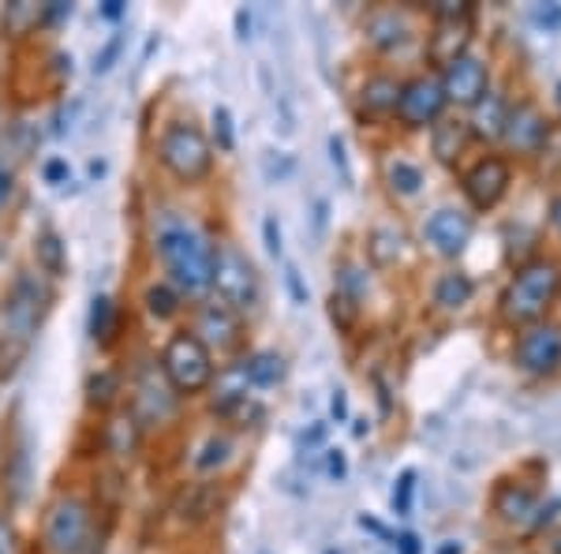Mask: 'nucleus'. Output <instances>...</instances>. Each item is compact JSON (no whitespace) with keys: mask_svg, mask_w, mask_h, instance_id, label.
Segmentation results:
<instances>
[{"mask_svg":"<svg viewBox=\"0 0 561 554\" xmlns=\"http://www.w3.org/2000/svg\"><path fill=\"white\" fill-rule=\"evenodd\" d=\"M53 307V285L31 270H20L4 296V326H0V383L20 371V363L38 338L45 315Z\"/></svg>","mask_w":561,"mask_h":554,"instance_id":"1","label":"nucleus"},{"mask_svg":"<svg viewBox=\"0 0 561 554\" xmlns=\"http://www.w3.org/2000/svg\"><path fill=\"white\" fill-rule=\"evenodd\" d=\"M214 251L217 244L198 225L169 222L158 233V259L180 296H203L214 285Z\"/></svg>","mask_w":561,"mask_h":554,"instance_id":"2","label":"nucleus"},{"mask_svg":"<svg viewBox=\"0 0 561 554\" xmlns=\"http://www.w3.org/2000/svg\"><path fill=\"white\" fill-rule=\"evenodd\" d=\"M558 293H561V267L554 259L524 262L502 293V319L513 326L536 323L547 315V307L554 304Z\"/></svg>","mask_w":561,"mask_h":554,"instance_id":"3","label":"nucleus"},{"mask_svg":"<svg viewBox=\"0 0 561 554\" xmlns=\"http://www.w3.org/2000/svg\"><path fill=\"white\" fill-rule=\"evenodd\" d=\"M158 158L161 166L173 172L184 184H198V180L210 177L214 169V147L206 139V132L192 121L169 124L165 135L158 139Z\"/></svg>","mask_w":561,"mask_h":554,"instance_id":"4","label":"nucleus"},{"mask_svg":"<svg viewBox=\"0 0 561 554\" xmlns=\"http://www.w3.org/2000/svg\"><path fill=\"white\" fill-rule=\"evenodd\" d=\"M158 368H161V375L169 378V386L187 397L203 394V389L214 383V352L206 349L192 330L173 333V338L165 341Z\"/></svg>","mask_w":561,"mask_h":554,"instance_id":"5","label":"nucleus"},{"mask_svg":"<svg viewBox=\"0 0 561 554\" xmlns=\"http://www.w3.org/2000/svg\"><path fill=\"white\" fill-rule=\"evenodd\" d=\"M94 535V510L79 495H57L45 510L42 543L53 554H87Z\"/></svg>","mask_w":561,"mask_h":554,"instance_id":"6","label":"nucleus"},{"mask_svg":"<svg viewBox=\"0 0 561 554\" xmlns=\"http://www.w3.org/2000/svg\"><path fill=\"white\" fill-rule=\"evenodd\" d=\"M214 293L217 304L232 307L237 315L251 312L262 296L259 274H255V262H251L237 244H217L214 251Z\"/></svg>","mask_w":561,"mask_h":554,"instance_id":"7","label":"nucleus"},{"mask_svg":"<svg viewBox=\"0 0 561 554\" xmlns=\"http://www.w3.org/2000/svg\"><path fill=\"white\" fill-rule=\"evenodd\" d=\"M446 94H442L438 76H415L401 83V98H397V116L404 128H434L446 113Z\"/></svg>","mask_w":561,"mask_h":554,"instance_id":"8","label":"nucleus"},{"mask_svg":"<svg viewBox=\"0 0 561 554\" xmlns=\"http://www.w3.org/2000/svg\"><path fill=\"white\" fill-rule=\"evenodd\" d=\"M176 389L169 386V378L161 375L158 363H147V368L135 375V397H131V412L135 420L142 427H153V423H165L176 416Z\"/></svg>","mask_w":561,"mask_h":554,"instance_id":"9","label":"nucleus"},{"mask_svg":"<svg viewBox=\"0 0 561 554\" xmlns=\"http://www.w3.org/2000/svg\"><path fill=\"white\" fill-rule=\"evenodd\" d=\"M520 371L528 375H554L561 368V326L554 323H536L520 333L517 352H513Z\"/></svg>","mask_w":561,"mask_h":554,"instance_id":"10","label":"nucleus"},{"mask_svg":"<svg viewBox=\"0 0 561 554\" xmlns=\"http://www.w3.org/2000/svg\"><path fill=\"white\" fill-rule=\"evenodd\" d=\"M550 121L542 116V109L536 102H517L505 109V124H502V139L510 150L517 154H542V147H547L550 139Z\"/></svg>","mask_w":561,"mask_h":554,"instance_id":"11","label":"nucleus"},{"mask_svg":"<svg viewBox=\"0 0 561 554\" xmlns=\"http://www.w3.org/2000/svg\"><path fill=\"white\" fill-rule=\"evenodd\" d=\"M195 338L206 344V349H217V352H237L243 344V319L232 307L225 304H203L195 315Z\"/></svg>","mask_w":561,"mask_h":554,"instance_id":"12","label":"nucleus"},{"mask_svg":"<svg viewBox=\"0 0 561 554\" xmlns=\"http://www.w3.org/2000/svg\"><path fill=\"white\" fill-rule=\"evenodd\" d=\"M438 79H442V94H446V102H457V105H476L479 98L486 94V87H491L486 65L483 60H476L472 53H460L457 60H449Z\"/></svg>","mask_w":561,"mask_h":554,"instance_id":"13","label":"nucleus"},{"mask_svg":"<svg viewBox=\"0 0 561 554\" xmlns=\"http://www.w3.org/2000/svg\"><path fill=\"white\" fill-rule=\"evenodd\" d=\"M465 195L476 211H494L510 192V161L505 158H479L472 169L465 172Z\"/></svg>","mask_w":561,"mask_h":554,"instance_id":"14","label":"nucleus"},{"mask_svg":"<svg viewBox=\"0 0 561 554\" xmlns=\"http://www.w3.org/2000/svg\"><path fill=\"white\" fill-rule=\"evenodd\" d=\"M472 217L465 211H454V206H442V211H434L427 217V225H423V240L431 244L438 256L446 259H457L460 251L468 248V240H472Z\"/></svg>","mask_w":561,"mask_h":554,"instance_id":"15","label":"nucleus"},{"mask_svg":"<svg viewBox=\"0 0 561 554\" xmlns=\"http://www.w3.org/2000/svg\"><path fill=\"white\" fill-rule=\"evenodd\" d=\"M217 506H221V495H217L214 484H192L176 495L173 510L184 524H203L217 513Z\"/></svg>","mask_w":561,"mask_h":554,"instance_id":"16","label":"nucleus"},{"mask_svg":"<svg viewBox=\"0 0 561 554\" xmlns=\"http://www.w3.org/2000/svg\"><path fill=\"white\" fill-rule=\"evenodd\" d=\"M397 98H401V83L393 76H370L364 90H359V113L367 116H393Z\"/></svg>","mask_w":561,"mask_h":554,"instance_id":"17","label":"nucleus"},{"mask_svg":"<svg viewBox=\"0 0 561 554\" xmlns=\"http://www.w3.org/2000/svg\"><path fill=\"white\" fill-rule=\"evenodd\" d=\"M102 442L113 457H135V450H139V442H142V423L135 420V412L113 416L102 431Z\"/></svg>","mask_w":561,"mask_h":554,"instance_id":"18","label":"nucleus"},{"mask_svg":"<svg viewBox=\"0 0 561 554\" xmlns=\"http://www.w3.org/2000/svg\"><path fill=\"white\" fill-rule=\"evenodd\" d=\"M240 368V375H243V383L248 386H259V389H270V386H277L280 378H285V357L280 352H251L248 360L237 363Z\"/></svg>","mask_w":561,"mask_h":554,"instance_id":"19","label":"nucleus"},{"mask_svg":"<svg viewBox=\"0 0 561 554\" xmlns=\"http://www.w3.org/2000/svg\"><path fill=\"white\" fill-rule=\"evenodd\" d=\"M494 513L502 521H528L536 513V490L524 484H502L494 490Z\"/></svg>","mask_w":561,"mask_h":554,"instance_id":"20","label":"nucleus"},{"mask_svg":"<svg viewBox=\"0 0 561 554\" xmlns=\"http://www.w3.org/2000/svg\"><path fill=\"white\" fill-rule=\"evenodd\" d=\"M367 38L370 45H378V49H397V45L409 38V20H404L401 12H393V8L375 12L367 20Z\"/></svg>","mask_w":561,"mask_h":554,"instance_id":"21","label":"nucleus"},{"mask_svg":"<svg viewBox=\"0 0 561 554\" xmlns=\"http://www.w3.org/2000/svg\"><path fill=\"white\" fill-rule=\"evenodd\" d=\"M431 147H434V158L446 161V166H454V161L460 158V150L468 147V124L465 121H446V116H442V121L434 124Z\"/></svg>","mask_w":561,"mask_h":554,"instance_id":"22","label":"nucleus"},{"mask_svg":"<svg viewBox=\"0 0 561 554\" xmlns=\"http://www.w3.org/2000/svg\"><path fill=\"white\" fill-rule=\"evenodd\" d=\"M38 26H45V4H34V0H12L4 4V34L8 38H26Z\"/></svg>","mask_w":561,"mask_h":554,"instance_id":"23","label":"nucleus"},{"mask_svg":"<svg viewBox=\"0 0 561 554\" xmlns=\"http://www.w3.org/2000/svg\"><path fill=\"white\" fill-rule=\"evenodd\" d=\"M476 293V281L465 274V270H449V274L438 278V285H434V304L442 307V312H457V307H465L468 299Z\"/></svg>","mask_w":561,"mask_h":554,"instance_id":"24","label":"nucleus"},{"mask_svg":"<svg viewBox=\"0 0 561 554\" xmlns=\"http://www.w3.org/2000/svg\"><path fill=\"white\" fill-rule=\"evenodd\" d=\"M34 259L49 278H65L68 274V256H65V240H60L53 229H45L38 240H34Z\"/></svg>","mask_w":561,"mask_h":554,"instance_id":"25","label":"nucleus"},{"mask_svg":"<svg viewBox=\"0 0 561 554\" xmlns=\"http://www.w3.org/2000/svg\"><path fill=\"white\" fill-rule=\"evenodd\" d=\"M476 109V132L479 135H486V139H497V135H502V124H505V98L502 94H491V90H486L483 98H479V102L472 105Z\"/></svg>","mask_w":561,"mask_h":554,"instance_id":"26","label":"nucleus"},{"mask_svg":"<svg viewBox=\"0 0 561 554\" xmlns=\"http://www.w3.org/2000/svg\"><path fill=\"white\" fill-rule=\"evenodd\" d=\"M121 394H124V378L116 375V371H98V375H90V383H87V402L94 405V408H113L116 402H121Z\"/></svg>","mask_w":561,"mask_h":554,"instance_id":"27","label":"nucleus"},{"mask_svg":"<svg viewBox=\"0 0 561 554\" xmlns=\"http://www.w3.org/2000/svg\"><path fill=\"white\" fill-rule=\"evenodd\" d=\"M113 330H116V304L113 296L98 293L90 299V338L98 344H108L113 341Z\"/></svg>","mask_w":561,"mask_h":554,"instance_id":"28","label":"nucleus"},{"mask_svg":"<svg viewBox=\"0 0 561 554\" xmlns=\"http://www.w3.org/2000/svg\"><path fill=\"white\" fill-rule=\"evenodd\" d=\"M386 180H389V192L401 195V199L420 195V188H423V172H420V166H412V161H404V158L389 161Z\"/></svg>","mask_w":561,"mask_h":554,"instance_id":"29","label":"nucleus"},{"mask_svg":"<svg viewBox=\"0 0 561 554\" xmlns=\"http://www.w3.org/2000/svg\"><path fill=\"white\" fill-rule=\"evenodd\" d=\"M367 270L356 267V262H341L337 270H333V293L352 299V304H359V299L367 296Z\"/></svg>","mask_w":561,"mask_h":554,"instance_id":"30","label":"nucleus"},{"mask_svg":"<svg viewBox=\"0 0 561 554\" xmlns=\"http://www.w3.org/2000/svg\"><path fill=\"white\" fill-rule=\"evenodd\" d=\"M229 457H232V439L229 434H210V439L203 442V450L195 453V472H217V468H225L229 465Z\"/></svg>","mask_w":561,"mask_h":554,"instance_id":"31","label":"nucleus"},{"mask_svg":"<svg viewBox=\"0 0 561 554\" xmlns=\"http://www.w3.org/2000/svg\"><path fill=\"white\" fill-rule=\"evenodd\" d=\"M147 312L153 319H173L180 312V293L173 285H150L147 289Z\"/></svg>","mask_w":561,"mask_h":554,"instance_id":"32","label":"nucleus"},{"mask_svg":"<svg viewBox=\"0 0 561 554\" xmlns=\"http://www.w3.org/2000/svg\"><path fill=\"white\" fill-rule=\"evenodd\" d=\"M214 143H217V150H221V154L237 150V128H232V113L225 105L214 109Z\"/></svg>","mask_w":561,"mask_h":554,"instance_id":"33","label":"nucleus"},{"mask_svg":"<svg viewBox=\"0 0 561 554\" xmlns=\"http://www.w3.org/2000/svg\"><path fill=\"white\" fill-rule=\"evenodd\" d=\"M412 495H415V472L412 468H404L401 472V479H397V487H393V513H409L412 510Z\"/></svg>","mask_w":561,"mask_h":554,"instance_id":"34","label":"nucleus"},{"mask_svg":"<svg viewBox=\"0 0 561 554\" xmlns=\"http://www.w3.org/2000/svg\"><path fill=\"white\" fill-rule=\"evenodd\" d=\"M330 315H333V323H337L341 330H352V323H356V315H359V304H352V299L333 293L330 296Z\"/></svg>","mask_w":561,"mask_h":554,"instance_id":"35","label":"nucleus"},{"mask_svg":"<svg viewBox=\"0 0 561 554\" xmlns=\"http://www.w3.org/2000/svg\"><path fill=\"white\" fill-rule=\"evenodd\" d=\"M330 161H333V169H341V180L352 184L348 154H345V139H341V135H330Z\"/></svg>","mask_w":561,"mask_h":554,"instance_id":"36","label":"nucleus"},{"mask_svg":"<svg viewBox=\"0 0 561 554\" xmlns=\"http://www.w3.org/2000/svg\"><path fill=\"white\" fill-rule=\"evenodd\" d=\"M121 45H124V38L116 34V38L108 42L102 53H98V57H94V76H105V71L116 65V57H121Z\"/></svg>","mask_w":561,"mask_h":554,"instance_id":"37","label":"nucleus"},{"mask_svg":"<svg viewBox=\"0 0 561 554\" xmlns=\"http://www.w3.org/2000/svg\"><path fill=\"white\" fill-rule=\"evenodd\" d=\"M12 199H15V172L8 169L4 161H0V214L12 206Z\"/></svg>","mask_w":561,"mask_h":554,"instance_id":"38","label":"nucleus"},{"mask_svg":"<svg viewBox=\"0 0 561 554\" xmlns=\"http://www.w3.org/2000/svg\"><path fill=\"white\" fill-rule=\"evenodd\" d=\"M285 281H288V293H293V304H307V296H311V293H307V285H304V278H300V270H296V267H288L285 270Z\"/></svg>","mask_w":561,"mask_h":554,"instance_id":"39","label":"nucleus"},{"mask_svg":"<svg viewBox=\"0 0 561 554\" xmlns=\"http://www.w3.org/2000/svg\"><path fill=\"white\" fill-rule=\"evenodd\" d=\"M262 236H266V251L277 259V256H280V225H277V217H274V214H270L266 222H262Z\"/></svg>","mask_w":561,"mask_h":554,"instance_id":"40","label":"nucleus"},{"mask_svg":"<svg viewBox=\"0 0 561 554\" xmlns=\"http://www.w3.org/2000/svg\"><path fill=\"white\" fill-rule=\"evenodd\" d=\"M45 180H49V184H65V180L71 177V169H68V161L65 158H53V161H45Z\"/></svg>","mask_w":561,"mask_h":554,"instance_id":"41","label":"nucleus"},{"mask_svg":"<svg viewBox=\"0 0 561 554\" xmlns=\"http://www.w3.org/2000/svg\"><path fill=\"white\" fill-rule=\"evenodd\" d=\"M325 472H330L333 479H345V476H348L345 453H341V450H330V453H325Z\"/></svg>","mask_w":561,"mask_h":554,"instance_id":"42","label":"nucleus"},{"mask_svg":"<svg viewBox=\"0 0 561 554\" xmlns=\"http://www.w3.org/2000/svg\"><path fill=\"white\" fill-rule=\"evenodd\" d=\"M536 23L539 26H550V31H561V8L558 4L536 8Z\"/></svg>","mask_w":561,"mask_h":554,"instance_id":"43","label":"nucleus"},{"mask_svg":"<svg viewBox=\"0 0 561 554\" xmlns=\"http://www.w3.org/2000/svg\"><path fill=\"white\" fill-rule=\"evenodd\" d=\"M0 554H15V529L8 517H0Z\"/></svg>","mask_w":561,"mask_h":554,"instance_id":"44","label":"nucleus"},{"mask_svg":"<svg viewBox=\"0 0 561 554\" xmlns=\"http://www.w3.org/2000/svg\"><path fill=\"white\" fill-rule=\"evenodd\" d=\"M330 412H333V420H337V423L348 420V397H345V389H337V394H333Z\"/></svg>","mask_w":561,"mask_h":554,"instance_id":"45","label":"nucleus"},{"mask_svg":"<svg viewBox=\"0 0 561 554\" xmlns=\"http://www.w3.org/2000/svg\"><path fill=\"white\" fill-rule=\"evenodd\" d=\"M397 551H401V554H420V540H415L412 532L397 535Z\"/></svg>","mask_w":561,"mask_h":554,"instance_id":"46","label":"nucleus"},{"mask_svg":"<svg viewBox=\"0 0 561 554\" xmlns=\"http://www.w3.org/2000/svg\"><path fill=\"white\" fill-rule=\"evenodd\" d=\"M547 217H550V225H554V229L561 233V192L550 199V206H547Z\"/></svg>","mask_w":561,"mask_h":554,"instance_id":"47","label":"nucleus"},{"mask_svg":"<svg viewBox=\"0 0 561 554\" xmlns=\"http://www.w3.org/2000/svg\"><path fill=\"white\" fill-rule=\"evenodd\" d=\"M102 15H105V20H121V15H124V0H105Z\"/></svg>","mask_w":561,"mask_h":554,"instance_id":"48","label":"nucleus"},{"mask_svg":"<svg viewBox=\"0 0 561 554\" xmlns=\"http://www.w3.org/2000/svg\"><path fill=\"white\" fill-rule=\"evenodd\" d=\"M237 31H240V38H251V15H248V8H240V12H237Z\"/></svg>","mask_w":561,"mask_h":554,"instance_id":"49","label":"nucleus"},{"mask_svg":"<svg viewBox=\"0 0 561 554\" xmlns=\"http://www.w3.org/2000/svg\"><path fill=\"white\" fill-rule=\"evenodd\" d=\"M359 524H364V529H370V532H378V535H386V529H382V524H378L375 517H367V513L359 517Z\"/></svg>","mask_w":561,"mask_h":554,"instance_id":"50","label":"nucleus"},{"mask_svg":"<svg viewBox=\"0 0 561 554\" xmlns=\"http://www.w3.org/2000/svg\"><path fill=\"white\" fill-rule=\"evenodd\" d=\"M438 554H460V543H446V547H438Z\"/></svg>","mask_w":561,"mask_h":554,"instance_id":"51","label":"nucleus"},{"mask_svg":"<svg viewBox=\"0 0 561 554\" xmlns=\"http://www.w3.org/2000/svg\"><path fill=\"white\" fill-rule=\"evenodd\" d=\"M325 554H341V551H325Z\"/></svg>","mask_w":561,"mask_h":554,"instance_id":"52","label":"nucleus"}]
</instances>
